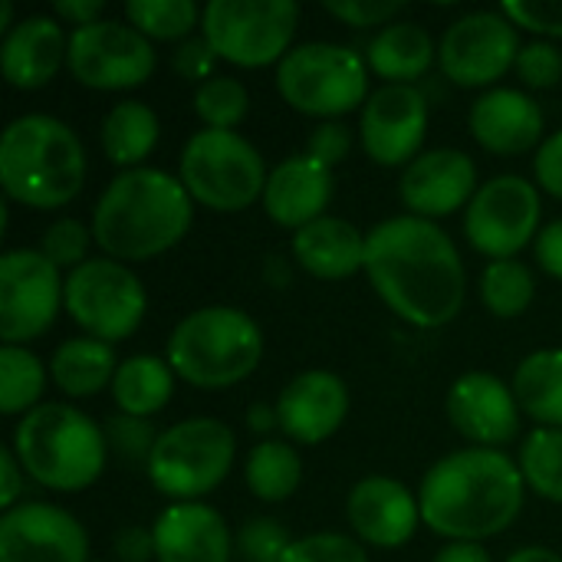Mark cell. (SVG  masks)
Here are the masks:
<instances>
[{"label":"cell","mask_w":562,"mask_h":562,"mask_svg":"<svg viewBox=\"0 0 562 562\" xmlns=\"http://www.w3.org/2000/svg\"><path fill=\"white\" fill-rule=\"evenodd\" d=\"M112 553L119 562H151L155 560L151 527H122L112 540Z\"/></svg>","instance_id":"cell-48"},{"label":"cell","mask_w":562,"mask_h":562,"mask_svg":"<svg viewBox=\"0 0 562 562\" xmlns=\"http://www.w3.org/2000/svg\"><path fill=\"white\" fill-rule=\"evenodd\" d=\"M277 92L290 109L333 122L372 95L369 63L342 43H300L277 63Z\"/></svg>","instance_id":"cell-9"},{"label":"cell","mask_w":562,"mask_h":562,"mask_svg":"<svg viewBox=\"0 0 562 562\" xmlns=\"http://www.w3.org/2000/svg\"><path fill=\"white\" fill-rule=\"evenodd\" d=\"M158 135H161L158 112L148 102L122 99L105 112L99 138H102L105 158L119 165L122 171H128V168H142V161L155 151Z\"/></svg>","instance_id":"cell-29"},{"label":"cell","mask_w":562,"mask_h":562,"mask_svg":"<svg viewBox=\"0 0 562 562\" xmlns=\"http://www.w3.org/2000/svg\"><path fill=\"white\" fill-rule=\"evenodd\" d=\"M329 201H333V171L316 158H310L306 151L290 155L277 168H270L263 211L270 214L273 224L296 234L306 224L326 217Z\"/></svg>","instance_id":"cell-24"},{"label":"cell","mask_w":562,"mask_h":562,"mask_svg":"<svg viewBox=\"0 0 562 562\" xmlns=\"http://www.w3.org/2000/svg\"><path fill=\"white\" fill-rule=\"evenodd\" d=\"M280 431L296 445L329 441L349 415V389L329 369H306L293 375L277 398Z\"/></svg>","instance_id":"cell-21"},{"label":"cell","mask_w":562,"mask_h":562,"mask_svg":"<svg viewBox=\"0 0 562 562\" xmlns=\"http://www.w3.org/2000/svg\"><path fill=\"white\" fill-rule=\"evenodd\" d=\"M520 49V33L504 10H471L438 40V63L454 86L484 89L517 66Z\"/></svg>","instance_id":"cell-15"},{"label":"cell","mask_w":562,"mask_h":562,"mask_svg":"<svg viewBox=\"0 0 562 562\" xmlns=\"http://www.w3.org/2000/svg\"><path fill=\"white\" fill-rule=\"evenodd\" d=\"M352 142H356V132L346 122H336V119L333 122H319L310 132V138H306V155L333 171L336 165H342L349 158Z\"/></svg>","instance_id":"cell-45"},{"label":"cell","mask_w":562,"mask_h":562,"mask_svg":"<svg viewBox=\"0 0 562 562\" xmlns=\"http://www.w3.org/2000/svg\"><path fill=\"white\" fill-rule=\"evenodd\" d=\"M290 530L277 517H250L237 530V557L244 562H280L290 550Z\"/></svg>","instance_id":"cell-40"},{"label":"cell","mask_w":562,"mask_h":562,"mask_svg":"<svg viewBox=\"0 0 562 562\" xmlns=\"http://www.w3.org/2000/svg\"><path fill=\"white\" fill-rule=\"evenodd\" d=\"M102 431H105L109 454H115L125 464H148V458L158 445V435H161V431H155V425L148 418H132L122 412L105 418Z\"/></svg>","instance_id":"cell-38"},{"label":"cell","mask_w":562,"mask_h":562,"mask_svg":"<svg viewBox=\"0 0 562 562\" xmlns=\"http://www.w3.org/2000/svg\"><path fill=\"white\" fill-rule=\"evenodd\" d=\"M23 464L16 461L13 448H3L0 451V507L10 510L16 507L20 494H23Z\"/></svg>","instance_id":"cell-50"},{"label":"cell","mask_w":562,"mask_h":562,"mask_svg":"<svg viewBox=\"0 0 562 562\" xmlns=\"http://www.w3.org/2000/svg\"><path fill=\"white\" fill-rule=\"evenodd\" d=\"M151 533L158 562H231L237 543L227 520L201 501L165 507Z\"/></svg>","instance_id":"cell-22"},{"label":"cell","mask_w":562,"mask_h":562,"mask_svg":"<svg viewBox=\"0 0 562 562\" xmlns=\"http://www.w3.org/2000/svg\"><path fill=\"white\" fill-rule=\"evenodd\" d=\"M517 464L537 497L562 504V428H533L520 445Z\"/></svg>","instance_id":"cell-34"},{"label":"cell","mask_w":562,"mask_h":562,"mask_svg":"<svg viewBox=\"0 0 562 562\" xmlns=\"http://www.w3.org/2000/svg\"><path fill=\"white\" fill-rule=\"evenodd\" d=\"M0 184L23 207H66L86 184L79 135L46 112L16 115L0 135Z\"/></svg>","instance_id":"cell-4"},{"label":"cell","mask_w":562,"mask_h":562,"mask_svg":"<svg viewBox=\"0 0 562 562\" xmlns=\"http://www.w3.org/2000/svg\"><path fill=\"white\" fill-rule=\"evenodd\" d=\"M63 306L86 336L112 346L138 333L148 296L132 267L112 257H89L66 273Z\"/></svg>","instance_id":"cell-11"},{"label":"cell","mask_w":562,"mask_h":562,"mask_svg":"<svg viewBox=\"0 0 562 562\" xmlns=\"http://www.w3.org/2000/svg\"><path fill=\"white\" fill-rule=\"evenodd\" d=\"M366 273L382 303L418 329L454 323L468 296V270L454 240L415 214L385 217L366 234Z\"/></svg>","instance_id":"cell-1"},{"label":"cell","mask_w":562,"mask_h":562,"mask_svg":"<svg viewBox=\"0 0 562 562\" xmlns=\"http://www.w3.org/2000/svg\"><path fill=\"white\" fill-rule=\"evenodd\" d=\"M0 562H89V533L69 510L23 501L0 517Z\"/></svg>","instance_id":"cell-17"},{"label":"cell","mask_w":562,"mask_h":562,"mask_svg":"<svg viewBox=\"0 0 562 562\" xmlns=\"http://www.w3.org/2000/svg\"><path fill=\"white\" fill-rule=\"evenodd\" d=\"M10 448L26 477L59 494L92 487L109 458L102 425L69 402H43L26 412L13 428Z\"/></svg>","instance_id":"cell-5"},{"label":"cell","mask_w":562,"mask_h":562,"mask_svg":"<svg viewBox=\"0 0 562 562\" xmlns=\"http://www.w3.org/2000/svg\"><path fill=\"white\" fill-rule=\"evenodd\" d=\"M194 112L204 122V128L237 132V125L250 112V92L237 76H211L194 89Z\"/></svg>","instance_id":"cell-37"},{"label":"cell","mask_w":562,"mask_h":562,"mask_svg":"<svg viewBox=\"0 0 562 562\" xmlns=\"http://www.w3.org/2000/svg\"><path fill=\"white\" fill-rule=\"evenodd\" d=\"M165 359L188 385L231 389L257 372L263 329L237 306H201L175 323Z\"/></svg>","instance_id":"cell-6"},{"label":"cell","mask_w":562,"mask_h":562,"mask_svg":"<svg viewBox=\"0 0 562 562\" xmlns=\"http://www.w3.org/2000/svg\"><path fill=\"white\" fill-rule=\"evenodd\" d=\"M431 562H494V557L481 543H448Z\"/></svg>","instance_id":"cell-52"},{"label":"cell","mask_w":562,"mask_h":562,"mask_svg":"<svg viewBox=\"0 0 562 562\" xmlns=\"http://www.w3.org/2000/svg\"><path fill=\"white\" fill-rule=\"evenodd\" d=\"M533 254H537V263L550 273L562 280V217H557L553 224H547L537 240H533Z\"/></svg>","instance_id":"cell-49"},{"label":"cell","mask_w":562,"mask_h":562,"mask_svg":"<svg viewBox=\"0 0 562 562\" xmlns=\"http://www.w3.org/2000/svg\"><path fill=\"white\" fill-rule=\"evenodd\" d=\"M280 562H369L366 543L346 533H310L290 543Z\"/></svg>","instance_id":"cell-41"},{"label":"cell","mask_w":562,"mask_h":562,"mask_svg":"<svg viewBox=\"0 0 562 562\" xmlns=\"http://www.w3.org/2000/svg\"><path fill=\"white\" fill-rule=\"evenodd\" d=\"M468 125L481 148L494 155H524L533 145H543L540 138L547 119L530 92L494 86L471 105Z\"/></svg>","instance_id":"cell-23"},{"label":"cell","mask_w":562,"mask_h":562,"mask_svg":"<svg viewBox=\"0 0 562 562\" xmlns=\"http://www.w3.org/2000/svg\"><path fill=\"white\" fill-rule=\"evenodd\" d=\"M13 26H16L13 23V0H0V33L7 36Z\"/></svg>","instance_id":"cell-55"},{"label":"cell","mask_w":562,"mask_h":562,"mask_svg":"<svg viewBox=\"0 0 562 562\" xmlns=\"http://www.w3.org/2000/svg\"><path fill=\"white\" fill-rule=\"evenodd\" d=\"M435 59H438V46L431 33L415 20H395L382 26L366 49L369 69L395 86H415V79H422Z\"/></svg>","instance_id":"cell-27"},{"label":"cell","mask_w":562,"mask_h":562,"mask_svg":"<svg viewBox=\"0 0 562 562\" xmlns=\"http://www.w3.org/2000/svg\"><path fill=\"white\" fill-rule=\"evenodd\" d=\"M501 10L514 26L562 40V0H507Z\"/></svg>","instance_id":"cell-43"},{"label":"cell","mask_w":562,"mask_h":562,"mask_svg":"<svg viewBox=\"0 0 562 562\" xmlns=\"http://www.w3.org/2000/svg\"><path fill=\"white\" fill-rule=\"evenodd\" d=\"M448 422L474 448H504L520 435V402L514 385L491 372H468L448 392Z\"/></svg>","instance_id":"cell-19"},{"label":"cell","mask_w":562,"mask_h":562,"mask_svg":"<svg viewBox=\"0 0 562 562\" xmlns=\"http://www.w3.org/2000/svg\"><path fill=\"white\" fill-rule=\"evenodd\" d=\"M178 178L198 204L234 214L263 198L270 171L257 145L240 132L201 128L181 148Z\"/></svg>","instance_id":"cell-7"},{"label":"cell","mask_w":562,"mask_h":562,"mask_svg":"<svg viewBox=\"0 0 562 562\" xmlns=\"http://www.w3.org/2000/svg\"><path fill=\"white\" fill-rule=\"evenodd\" d=\"M514 69L530 89H553L562 79V49L553 40H533L520 49Z\"/></svg>","instance_id":"cell-42"},{"label":"cell","mask_w":562,"mask_h":562,"mask_svg":"<svg viewBox=\"0 0 562 562\" xmlns=\"http://www.w3.org/2000/svg\"><path fill=\"white\" fill-rule=\"evenodd\" d=\"M158 66L155 46L132 23L99 20L69 33L66 69L86 89L122 92L151 79Z\"/></svg>","instance_id":"cell-13"},{"label":"cell","mask_w":562,"mask_h":562,"mask_svg":"<svg viewBox=\"0 0 562 562\" xmlns=\"http://www.w3.org/2000/svg\"><path fill=\"white\" fill-rule=\"evenodd\" d=\"M477 165L461 148H431L422 151L398 178L402 204L425 221L468 211L477 194Z\"/></svg>","instance_id":"cell-18"},{"label":"cell","mask_w":562,"mask_h":562,"mask_svg":"<svg viewBox=\"0 0 562 562\" xmlns=\"http://www.w3.org/2000/svg\"><path fill=\"white\" fill-rule=\"evenodd\" d=\"M194 221V198L181 178L161 168L119 171L92 207V240L119 263H142L184 240Z\"/></svg>","instance_id":"cell-3"},{"label":"cell","mask_w":562,"mask_h":562,"mask_svg":"<svg viewBox=\"0 0 562 562\" xmlns=\"http://www.w3.org/2000/svg\"><path fill=\"white\" fill-rule=\"evenodd\" d=\"M175 392V369L168 359L158 356H128L119 362V372L112 379V398L122 415L132 418H151L158 415Z\"/></svg>","instance_id":"cell-30"},{"label":"cell","mask_w":562,"mask_h":562,"mask_svg":"<svg viewBox=\"0 0 562 562\" xmlns=\"http://www.w3.org/2000/svg\"><path fill=\"white\" fill-rule=\"evenodd\" d=\"M300 26L296 0H211L201 13V36L224 63L260 69L280 63Z\"/></svg>","instance_id":"cell-10"},{"label":"cell","mask_w":562,"mask_h":562,"mask_svg":"<svg viewBox=\"0 0 562 562\" xmlns=\"http://www.w3.org/2000/svg\"><path fill=\"white\" fill-rule=\"evenodd\" d=\"M102 10H105L102 0H56L53 3V13L59 20L72 23V30L89 26V23H99L102 20Z\"/></svg>","instance_id":"cell-51"},{"label":"cell","mask_w":562,"mask_h":562,"mask_svg":"<svg viewBox=\"0 0 562 562\" xmlns=\"http://www.w3.org/2000/svg\"><path fill=\"white\" fill-rule=\"evenodd\" d=\"M89 244H92V227H86L76 217H59L53 221L43 237H40V254L59 267V270H76L79 263H86L89 257Z\"/></svg>","instance_id":"cell-39"},{"label":"cell","mask_w":562,"mask_h":562,"mask_svg":"<svg viewBox=\"0 0 562 562\" xmlns=\"http://www.w3.org/2000/svg\"><path fill=\"white\" fill-rule=\"evenodd\" d=\"M514 395L540 428H562V349L530 352L514 372Z\"/></svg>","instance_id":"cell-31"},{"label":"cell","mask_w":562,"mask_h":562,"mask_svg":"<svg viewBox=\"0 0 562 562\" xmlns=\"http://www.w3.org/2000/svg\"><path fill=\"white\" fill-rule=\"evenodd\" d=\"M326 13L349 26H389L402 13V0H326Z\"/></svg>","instance_id":"cell-44"},{"label":"cell","mask_w":562,"mask_h":562,"mask_svg":"<svg viewBox=\"0 0 562 562\" xmlns=\"http://www.w3.org/2000/svg\"><path fill=\"white\" fill-rule=\"evenodd\" d=\"M428 135V99L418 86H379L359 115L366 155L382 168H408Z\"/></svg>","instance_id":"cell-16"},{"label":"cell","mask_w":562,"mask_h":562,"mask_svg":"<svg viewBox=\"0 0 562 562\" xmlns=\"http://www.w3.org/2000/svg\"><path fill=\"white\" fill-rule=\"evenodd\" d=\"M69 36L49 13L23 16L0 43V72L13 89H43L66 63Z\"/></svg>","instance_id":"cell-25"},{"label":"cell","mask_w":562,"mask_h":562,"mask_svg":"<svg viewBox=\"0 0 562 562\" xmlns=\"http://www.w3.org/2000/svg\"><path fill=\"white\" fill-rule=\"evenodd\" d=\"M201 13L194 0H128L125 16L128 23L148 40H171L175 46L201 26Z\"/></svg>","instance_id":"cell-36"},{"label":"cell","mask_w":562,"mask_h":562,"mask_svg":"<svg viewBox=\"0 0 562 562\" xmlns=\"http://www.w3.org/2000/svg\"><path fill=\"white\" fill-rule=\"evenodd\" d=\"M533 293H537L533 273L517 257L514 260H491L481 273V303L501 319L520 316L533 303Z\"/></svg>","instance_id":"cell-35"},{"label":"cell","mask_w":562,"mask_h":562,"mask_svg":"<svg viewBox=\"0 0 562 562\" xmlns=\"http://www.w3.org/2000/svg\"><path fill=\"white\" fill-rule=\"evenodd\" d=\"M527 481L501 448H461L428 468L418 487L422 524L448 543H481L510 530Z\"/></svg>","instance_id":"cell-2"},{"label":"cell","mask_w":562,"mask_h":562,"mask_svg":"<svg viewBox=\"0 0 562 562\" xmlns=\"http://www.w3.org/2000/svg\"><path fill=\"white\" fill-rule=\"evenodd\" d=\"M244 481L257 501L280 504L296 494L303 481V458L296 454V448H290V441L263 438L250 448L244 461Z\"/></svg>","instance_id":"cell-32"},{"label":"cell","mask_w":562,"mask_h":562,"mask_svg":"<svg viewBox=\"0 0 562 562\" xmlns=\"http://www.w3.org/2000/svg\"><path fill=\"white\" fill-rule=\"evenodd\" d=\"M507 562H562V557L550 547H520L507 557Z\"/></svg>","instance_id":"cell-54"},{"label":"cell","mask_w":562,"mask_h":562,"mask_svg":"<svg viewBox=\"0 0 562 562\" xmlns=\"http://www.w3.org/2000/svg\"><path fill=\"white\" fill-rule=\"evenodd\" d=\"M237 458V438L221 418H184L158 435V445L145 464L151 487L175 501L188 504L217 491Z\"/></svg>","instance_id":"cell-8"},{"label":"cell","mask_w":562,"mask_h":562,"mask_svg":"<svg viewBox=\"0 0 562 562\" xmlns=\"http://www.w3.org/2000/svg\"><path fill=\"white\" fill-rule=\"evenodd\" d=\"M346 520L359 543L395 550L415 537L422 524V504L418 494H412L402 481L385 474H369L349 491Z\"/></svg>","instance_id":"cell-20"},{"label":"cell","mask_w":562,"mask_h":562,"mask_svg":"<svg viewBox=\"0 0 562 562\" xmlns=\"http://www.w3.org/2000/svg\"><path fill=\"white\" fill-rule=\"evenodd\" d=\"M543 201L524 175H497L477 188L464 211L468 244L491 260H514L540 234Z\"/></svg>","instance_id":"cell-12"},{"label":"cell","mask_w":562,"mask_h":562,"mask_svg":"<svg viewBox=\"0 0 562 562\" xmlns=\"http://www.w3.org/2000/svg\"><path fill=\"white\" fill-rule=\"evenodd\" d=\"M115 372H119L115 349L102 339H92V336H76V339L59 342L53 359H49L53 385L66 398L99 395L105 385H112Z\"/></svg>","instance_id":"cell-28"},{"label":"cell","mask_w":562,"mask_h":562,"mask_svg":"<svg viewBox=\"0 0 562 562\" xmlns=\"http://www.w3.org/2000/svg\"><path fill=\"white\" fill-rule=\"evenodd\" d=\"M247 428H250L254 435H260V441H263V435H270L273 428H280V415H277V405H263V402H254V405L247 408Z\"/></svg>","instance_id":"cell-53"},{"label":"cell","mask_w":562,"mask_h":562,"mask_svg":"<svg viewBox=\"0 0 562 562\" xmlns=\"http://www.w3.org/2000/svg\"><path fill=\"white\" fill-rule=\"evenodd\" d=\"M296 263L316 280H346L366 270V234L336 214H326L293 234Z\"/></svg>","instance_id":"cell-26"},{"label":"cell","mask_w":562,"mask_h":562,"mask_svg":"<svg viewBox=\"0 0 562 562\" xmlns=\"http://www.w3.org/2000/svg\"><path fill=\"white\" fill-rule=\"evenodd\" d=\"M533 175H537V184H540L547 194L562 198V128L560 132H553L550 138H543V145L537 148Z\"/></svg>","instance_id":"cell-47"},{"label":"cell","mask_w":562,"mask_h":562,"mask_svg":"<svg viewBox=\"0 0 562 562\" xmlns=\"http://www.w3.org/2000/svg\"><path fill=\"white\" fill-rule=\"evenodd\" d=\"M217 53H214V46L204 40V36H188V40H181L175 49H171V69L181 76V79H188V82H207L211 76H217L214 72V66H217Z\"/></svg>","instance_id":"cell-46"},{"label":"cell","mask_w":562,"mask_h":562,"mask_svg":"<svg viewBox=\"0 0 562 562\" xmlns=\"http://www.w3.org/2000/svg\"><path fill=\"white\" fill-rule=\"evenodd\" d=\"M66 280L40 250L16 247L0 257V339L23 346L43 336L63 306Z\"/></svg>","instance_id":"cell-14"},{"label":"cell","mask_w":562,"mask_h":562,"mask_svg":"<svg viewBox=\"0 0 562 562\" xmlns=\"http://www.w3.org/2000/svg\"><path fill=\"white\" fill-rule=\"evenodd\" d=\"M46 389V366L26 346H3L0 349V412L3 415H26L43 405Z\"/></svg>","instance_id":"cell-33"}]
</instances>
